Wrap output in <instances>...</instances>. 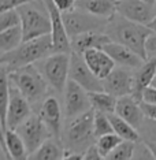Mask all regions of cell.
Instances as JSON below:
<instances>
[{
    "mask_svg": "<svg viewBox=\"0 0 156 160\" xmlns=\"http://www.w3.org/2000/svg\"><path fill=\"white\" fill-rule=\"evenodd\" d=\"M104 32L111 38V41L126 45L147 60L145 44H147L149 34L152 33V29L149 26L137 23L134 21L122 17L121 14L115 12L111 18H108Z\"/></svg>",
    "mask_w": 156,
    "mask_h": 160,
    "instance_id": "6da1fadb",
    "label": "cell"
},
{
    "mask_svg": "<svg viewBox=\"0 0 156 160\" xmlns=\"http://www.w3.org/2000/svg\"><path fill=\"white\" fill-rule=\"evenodd\" d=\"M51 53H53L52 38H51V34H47L34 40L23 41L18 48L2 53L0 64L7 72H11L17 68L40 62L44 58L49 56Z\"/></svg>",
    "mask_w": 156,
    "mask_h": 160,
    "instance_id": "7a4b0ae2",
    "label": "cell"
},
{
    "mask_svg": "<svg viewBox=\"0 0 156 160\" xmlns=\"http://www.w3.org/2000/svg\"><path fill=\"white\" fill-rule=\"evenodd\" d=\"M93 116H95V110L90 108L84 114L68 119L66 133H64L66 138L63 140L64 151L84 153L92 145L96 144L97 138L93 130Z\"/></svg>",
    "mask_w": 156,
    "mask_h": 160,
    "instance_id": "3957f363",
    "label": "cell"
},
{
    "mask_svg": "<svg viewBox=\"0 0 156 160\" xmlns=\"http://www.w3.org/2000/svg\"><path fill=\"white\" fill-rule=\"evenodd\" d=\"M10 82L29 100L30 104H36L44 100L45 94L48 93V82L40 68L33 64L17 68L8 72Z\"/></svg>",
    "mask_w": 156,
    "mask_h": 160,
    "instance_id": "277c9868",
    "label": "cell"
},
{
    "mask_svg": "<svg viewBox=\"0 0 156 160\" xmlns=\"http://www.w3.org/2000/svg\"><path fill=\"white\" fill-rule=\"evenodd\" d=\"M44 3L32 2L21 6L18 8L21 15V28L23 33V41L34 40L43 36L51 34V18L48 11H43Z\"/></svg>",
    "mask_w": 156,
    "mask_h": 160,
    "instance_id": "5b68a950",
    "label": "cell"
},
{
    "mask_svg": "<svg viewBox=\"0 0 156 160\" xmlns=\"http://www.w3.org/2000/svg\"><path fill=\"white\" fill-rule=\"evenodd\" d=\"M71 52H53L40 60V71L56 92H64L70 79Z\"/></svg>",
    "mask_w": 156,
    "mask_h": 160,
    "instance_id": "8992f818",
    "label": "cell"
},
{
    "mask_svg": "<svg viewBox=\"0 0 156 160\" xmlns=\"http://www.w3.org/2000/svg\"><path fill=\"white\" fill-rule=\"evenodd\" d=\"M63 14V21L66 25L67 33L70 38L86 33V32H104L108 19L92 15V14L84 11V10L75 7L74 10Z\"/></svg>",
    "mask_w": 156,
    "mask_h": 160,
    "instance_id": "52a82bcc",
    "label": "cell"
},
{
    "mask_svg": "<svg viewBox=\"0 0 156 160\" xmlns=\"http://www.w3.org/2000/svg\"><path fill=\"white\" fill-rule=\"evenodd\" d=\"M17 133L21 136V138L23 140L25 145L28 148L29 155L32 152H34L43 142H45L51 136L48 127L45 126L44 121L40 118V115L32 114L29 118L25 121L22 125H19L17 127Z\"/></svg>",
    "mask_w": 156,
    "mask_h": 160,
    "instance_id": "ba28073f",
    "label": "cell"
},
{
    "mask_svg": "<svg viewBox=\"0 0 156 160\" xmlns=\"http://www.w3.org/2000/svg\"><path fill=\"white\" fill-rule=\"evenodd\" d=\"M70 79L81 85L86 92H99L104 90L103 81L90 70L86 64L84 56L81 53L71 51V62H70Z\"/></svg>",
    "mask_w": 156,
    "mask_h": 160,
    "instance_id": "9c48e42d",
    "label": "cell"
},
{
    "mask_svg": "<svg viewBox=\"0 0 156 160\" xmlns=\"http://www.w3.org/2000/svg\"><path fill=\"white\" fill-rule=\"evenodd\" d=\"M44 4L51 18V38L53 52H71V38L64 25L63 14L58 10L53 0H44Z\"/></svg>",
    "mask_w": 156,
    "mask_h": 160,
    "instance_id": "30bf717a",
    "label": "cell"
},
{
    "mask_svg": "<svg viewBox=\"0 0 156 160\" xmlns=\"http://www.w3.org/2000/svg\"><path fill=\"white\" fill-rule=\"evenodd\" d=\"M92 108V103L89 99V92L78 85L75 81L68 79L66 89H64V112L66 118H74L79 114L89 111Z\"/></svg>",
    "mask_w": 156,
    "mask_h": 160,
    "instance_id": "8fae6325",
    "label": "cell"
},
{
    "mask_svg": "<svg viewBox=\"0 0 156 160\" xmlns=\"http://www.w3.org/2000/svg\"><path fill=\"white\" fill-rule=\"evenodd\" d=\"M30 105L32 104L29 103L26 97L10 82V103H8L7 119H6L7 129L15 130L19 125H22L32 115Z\"/></svg>",
    "mask_w": 156,
    "mask_h": 160,
    "instance_id": "7c38bea8",
    "label": "cell"
},
{
    "mask_svg": "<svg viewBox=\"0 0 156 160\" xmlns=\"http://www.w3.org/2000/svg\"><path fill=\"white\" fill-rule=\"evenodd\" d=\"M115 2H117V12L137 23L148 26L156 17L153 6L143 0H115Z\"/></svg>",
    "mask_w": 156,
    "mask_h": 160,
    "instance_id": "4fadbf2b",
    "label": "cell"
},
{
    "mask_svg": "<svg viewBox=\"0 0 156 160\" xmlns=\"http://www.w3.org/2000/svg\"><path fill=\"white\" fill-rule=\"evenodd\" d=\"M40 118L44 121L45 126L48 127L52 138H55L59 142H63V136H62V110L60 104L56 97H45L43 100L38 110Z\"/></svg>",
    "mask_w": 156,
    "mask_h": 160,
    "instance_id": "5bb4252c",
    "label": "cell"
},
{
    "mask_svg": "<svg viewBox=\"0 0 156 160\" xmlns=\"http://www.w3.org/2000/svg\"><path fill=\"white\" fill-rule=\"evenodd\" d=\"M104 90L115 97L128 96L133 93V74L126 67L114 68L108 77L103 79Z\"/></svg>",
    "mask_w": 156,
    "mask_h": 160,
    "instance_id": "9a60e30c",
    "label": "cell"
},
{
    "mask_svg": "<svg viewBox=\"0 0 156 160\" xmlns=\"http://www.w3.org/2000/svg\"><path fill=\"white\" fill-rule=\"evenodd\" d=\"M118 116L122 119L128 121L130 125H133L136 129H141L143 127V121L145 118V114L141 107V101H138L133 94H128V96L118 97L117 101V108L115 112Z\"/></svg>",
    "mask_w": 156,
    "mask_h": 160,
    "instance_id": "2e32d148",
    "label": "cell"
},
{
    "mask_svg": "<svg viewBox=\"0 0 156 160\" xmlns=\"http://www.w3.org/2000/svg\"><path fill=\"white\" fill-rule=\"evenodd\" d=\"M82 56H84L86 64L90 67V70L95 72L101 81L111 74L112 70L115 68V64H117L103 48L88 49L86 52L82 53Z\"/></svg>",
    "mask_w": 156,
    "mask_h": 160,
    "instance_id": "e0dca14e",
    "label": "cell"
},
{
    "mask_svg": "<svg viewBox=\"0 0 156 160\" xmlns=\"http://www.w3.org/2000/svg\"><path fill=\"white\" fill-rule=\"evenodd\" d=\"M103 49L112 58V60L115 63L126 68H138L145 62L144 58H141L133 49H130L126 45H122L115 41L107 42L103 47Z\"/></svg>",
    "mask_w": 156,
    "mask_h": 160,
    "instance_id": "ac0fdd59",
    "label": "cell"
},
{
    "mask_svg": "<svg viewBox=\"0 0 156 160\" xmlns=\"http://www.w3.org/2000/svg\"><path fill=\"white\" fill-rule=\"evenodd\" d=\"M156 75V58H148L133 75V96L138 101L143 100L144 90L151 86Z\"/></svg>",
    "mask_w": 156,
    "mask_h": 160,
    "instance_id": "d6986e66",
    "label": "cell"
},
{
    "mask_svg": "<svg viewBox=\"0 0 156 160\" xmlns=\"http://www.w3.org/2000/svg\"><path fill=\"white\" fill-rule=\"evenodd\" d=\"M2 148L7 160H28L29 152L17 130L7 129L2 134Z\"/></svg>",
    "mask_w": 156,
    "mask_h": 160,
    "instance_id": "ffe728a7",
    "label": "cell"
},
{
    "mask_svg": "<svg viewBox=\"0 0 156 160\" xmlns=\"http://www.w3.org/2000/svg\"><path fill=\"white\" fill-rule=\"evenodd\" d=\"M111 38L107 36L106 32H86L71 38V51L77 53H84L88 49L103 48Z\"/></svg>",
    "mask_w": 156,
    "mask_h": 160,
    "instance_id": "44dd1931",
    "label": "cell"
},
{
    "mask_svg": "<svg viewBox=\"0 0 156 160\" xmlns=\"http://www.w3.org/2000/svg\"><path fill=\"white\" fill-rule=\"evenodd\" d=\"M77 7L92 15L108 19L117 12L115 0H78Z\"/></svg>",
    "mask_w": 156,
    "mask_h": 160,
    "instance_id": "7402d4cb",
    "label": "cell"
},
{
    "mask_svg": "<svg viewBox=\"0 0 156 160\" xmlns=\"http://www.w3.org/2000/svg\"><path fill=\"white\" fill-rule=\"evenodd\" d=\"M64 145L55 138H48L45 142L29 155L28 160H60L64 155Z\"/></svg>",
    "mask_w": 156,
    "mask_h": 160,
    "instance_id": "603a6c76",
    "label": "cell"
},
{
    "mask_svg": "<svg viewBox=\"0 0 156 160\" xmlns=\"http://www.w3.org/2000/svg\"><path fill=\"white\" fill-rule=\"evenodd\" d=\"M89 99L92 103V108L96 111L104 112V114H114L117 108L118 97L114 94L106 92V90H99V92H89Z\"/></svg>",
    "mask_w": 156,
    "mask_h": 160,
    "instance_id": "cb8c5ba5",
    "label": "cell"
},
{
    "mask_svg": "<svg viewBox=\"0 0 156 160\" xmlns=\"http://www.w3.org/2000/svg\"><path fill=\"white\" fill-rule=\"evenodd\" d=\"M110 121L112 123V129L114 133H117L123 141H133V142H138L141 140V136L138 133V129H136L133 125H130L128 121L122 119L117 114H110Z\"/></svg>",
    "mask_w": 156,
    "mask_h": 160,
    "instance_id": "d4e9b609",
    "label": "cell"
},
{
    "mask_svg": "<svg viewBox=\"0 0 156 160\" xmlns=\"http://www.w3.org/2000/svg\"><path fill=\"white\" fill-rule=\"evenodd\" d=\"M23 42L22 28L15 26L6 30H0V52L6 53L18 48Z\"/></svg>",
    "mask_w": 156,
    "mask_h": 160,
    "instance_id": "484cf974",
    "label": "cell"
},
{
    "mask_svg": "<svg viewBox=\"0 0 156 160\" xmlns=\"http://www.w3.org/2000/svg\"><path fill=\"white\" fill-rule=\"evenodd\" d=\"M122 138L118 136L117 133H110V134H106V136H101L96 140V148L97 151L100 152L101 156H108L111 153L112 151H114L117 147L122 144Z\"/></svg>",
    "mask_w": 156,
    "mask_h": 160,
    "instance_id": "4316f807",
    "label": "cell"
},
{
    "mask_svg": "<svg viewBox=\"0 0 156 160\" xmlns=\"http://www.w3.org/2000/svg\"><path fill=\"white\" fill-rule=\"evenodd\" d=\"M137 142L133 141H122V144L117 147L108 156L104 158V160H133L136 155Z\"/></svg>",
    "mask_w": 156,
    "mask_h": 160,
    "instance_id": "83f0119b",
    "label": "cell"
},
{
    "mask_svg": "<svg viewBox=\"0 0 156 160\" xmlns=\"http://www.w3.org/2000/svg\"><path fill=\"white\" fill-rule=\"evenodd\" d=\"M93 130H95L96 138H99L101 136H106V134H110V133H114L112 123L110 121L108 114H104V112H100V111L95 110V116H93Z\"/></svg>",
    "mask_w": 156,
    "mask_h": 160,
    "instance_id": "f1b7e54d",
    "label": "cell"
},
{
    "mask_svg": "<svg viewBox=\"0 0 156 160\" xmlns=\"http://www.w3.org/2000/svg\"><path fill=\"white\" fill-rule=\"evenodd\" d=\"M21 26V15L18 10H8L0 12V30Z\"/></svg>",
    "mask_w": 156,
    "mask_h": 160,
    "instance_id": "f546056e",
    "label": "cell"
},
{
    "mask_svg": "<svg viewBox=\"0 0 156 160\" xmlns=\"http://www.w3.org/2000/svg\"><path fill=\"white\" fill-rule=\"evenodd\" d=\"M32 0H0V12L8 10H18L21 6L26 4Z\"/></svg>",
    "mask_w": 156,
    "mask_h": 160,
    "instance_id": "4dcf8cb0",
    "label": "cell"
},
{
    "mask_svg": "<svg viewBox=\"0 0 156 160\" xmlns=\"http://www.w3.org/2000/svg\"><path fill=\"white\" fill-rule=\"evenodd\" d=\"M133 160H156L155 156L152 155V152L148 149V147L144 142L140 144L136 149V155H134Z\"/></svg>",
    "mask_w": 156,
    "mask_h": 160,
    "instance_id": "1f68e13d",
    "label": "cell"
},
{
    "mask_svg": "<svg viewBox=\"0 0 156 160\" xmlns=\"http://www.w3.org/2000/svg\"><path fill=\"white\" fill-rule=\"evenodd\" d=\"M53 3L60 12L71 11L77 7V0H53Z\"/></svg>",
    "mask_w": 156,
    "mask_h": 160,
    "instance_id": "d6a6232c",
    "label": "cell"
},
{
    "mask_svg": "<svg viewBox=\"0 0 156 160\" xmlns=\"http://www.w3.org/2000/svg\"><path fill=\"white\" fill-rule=\"evenodd\" d=\"M147 49V59L148 58H156V32H152L145 44Z\"/></svg>",
    "mask_w": 156,
    "mask_h": 160,
    "instance_id": "836d02e7",
    "label": "cell"
},
{
    "mask_svg": "<svg viewBox=\"0 0 156 160\" xmlns=\"http://www.w3.org/2000/svg\"><path fill=\"white\" fill-rule=\"evenodd\" d=\"M143 103H148V104H155L156 105V88L153 86H148L143 93Z\"/></svg>",
    "mask_w": 156,
    "mask_h": 160,
    "instance_id": "e575fe53",
    "label": "cell"
},
{
    "mask_svg": "<svg viewBox=\"0 0 156 160\" xmlns=\"http://www.w3.org/2000/svg\"><path fill=\"white\" fill-rule=\"evenodd\" d=\"M141 107L145 114V118H148L152 122H156V105L155 104H148L141 101Z\"/></svg>",
    "mask_w": 156,
    "mask_h": 160,
    "instance_id": "d590c367",
    "label": "cell"
},
{
    "mask_svg": "<svg viewBox=\"0 0 156 160\" xmlns=\"http://www.w3.org/2000/svg\"><path fill=\"white\" fill-rule=\"evenodd\" d=\"M82 160H104V156L100 155V152L97 151L96 145H92L88 151L84 152V159Z\"/></svg>",
    "mask_w": 156,
    "mask_h": 160,
    "instance_id": "8d00e7d4",
    "label": "cell"
},
{
    "mask_svg": "<svg viewBox=\"0 0 156 160\" xmlns=\"http://www.w3.org/2000/svg\"><path fill=\"white\" fill-rule=\"evenodd\" d=\"M82 159H84V153H81V152L64 151V155L60 160H82Z\"/></svg>",
    "mask_w": 156,
    "mask_h": 160,
    "instance_id": "74e56055",
    "label": "cell"
},
{
    "mask_svg": "<svg viewBox=\"0 0 156 160\" xmlns=\"http://www.w3.org/2000/svg\"><path fill=\"white\" fill-rule=\"evenodd\" d=\"M143 142L147 145L148 149L152 152V155H153L155 159H156V140H147V138H144Z\"/></svg>",
    "mask_w": 156,
    "mask_h": 160,
    "instance_id": "f35d334b",
    "label": "cell"
},
{
    "mask_svg": "<svg viewBox=\"0 0 156 160\" xmlns=\"http://www.w3.org/2000/svg\"><path fill=\"white\" fill-rule=\"evenodd\" d=\"M148 26H149V28L152 29V32H156V17H155L151 21V23L148 25Z\"/></svg>",
    "mask_w": 156,
    "mask_h": 160,
    "instance_id": "ab89813d",
    "label": "cell"
},
{
    "mask_svg": "<svg viewBox=\"0 0 156 160\" xmlns=\"http://www.w3.org/2000/svg\"><path fill=\"white\" fill-rule=\"evenodd\" d=\"M143 2H145V3H148V4H151V6H155L156 0H143Z\"/></svg>",
    "mask_w": 156,
    "mask_h": 160,
    "instance_id": "60d3db41",
    "label": "cell"
},
{
    "mask_svg": "<svg viewBox=\"0 0 156 160\" xmlns=\"http://www.w3.org/2000/svg\"><path fill=\"white\" fill-rule=\"evenodd\" d=\"M151 86H153V88H156V75H155L153 81H152V83H151Z\"/></svg>",
    "mask_w": 156,
    "mask_h": 160,
    "instance_id": "b9f144b4",
    "label": "cell"
},
{
    "mask_svg": "<svg viewBox=\"0 0 156 160\" xmlns=\"http://www.w3.org/2000/svg\"><path fill=\"white\" fill-rule=\"evenodd\" d=\"M34 2H38V3H44V0H34Z\"/></svg>",
    "mask_w": 156,
    "mask_h": 160,
    "instance_id": "7bdbcfd3",
    "label": "cell"
},
{
    "mask_svg": "<svg viewBox=\"0 0 156 160\" xmlns=\"http://www.w3.org/2000/svg\"><path fill=\"white\" fill-rule=\"evenodd\" d=\"M153 8H155V12H156V3H155V6H153Z\"/></svg>",
    "mask_w": 156,
    "mask_h": 160,
    "instance_id": "ee69618b",
    "label": "cell"
},
{
    "mask_svg": "<svg viewBox=\"0 0 156 160\" xmlns=\"http://www.w3.org/2000/svg\"><path fill=\"white\" fill-rule=\"evenodd\" d=\"M77 2H78V0H77Z\"/></svg>",
    "mask_w": 156,
    "mask_h": 160,
    "instance_id": "f6af8a7d",
    "label": "cell"
}]
</instances>
